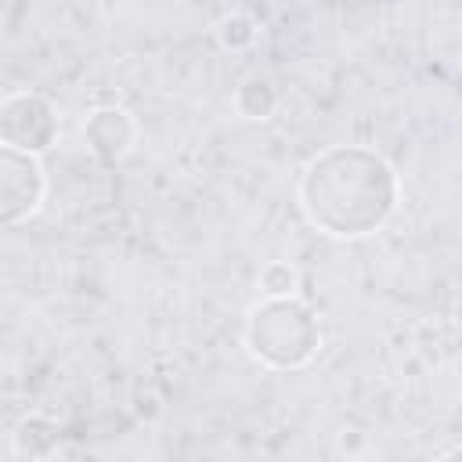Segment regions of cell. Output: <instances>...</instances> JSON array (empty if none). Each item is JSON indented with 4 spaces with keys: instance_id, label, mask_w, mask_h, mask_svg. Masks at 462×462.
Masks as SVG:
<instances>
[{
    "instance_id": "obj_8",
    "label": "cell",
    "mask_w": 462,
    "mask_h": 462,
    "mask_svg": "<svg viewBox=\"0 0 462 462\" xmlns=\"http://www.w3.org/2000/svg\"><path fill=\"white\" fill-rule=\"evenodd\" d=\"M256 285L263 296H296L300 292V271L289 260H271V263H263Z\"/></svg>"
},
{
    "instance_id": "obj_7",
    "label": "cell",
    "mask_w": 462,
    "mask_h": 462,
    "mask_svg": "<svg viewBox=\"0 0 462 462\" xmlns=\"http://www.w3.org/2000/svg\"><path fill=\"white\" fill-rule=\"evenodd\" d=\"M274 108H278V94H274V87L267 79L249 76V79L238 83V90H235V112L242 119H271Z\"/></svg>"
},
{
    "instance_id": "obj_4",
    "label": "cell",
    "mask_w": 462,
    "mask_h": 462,
    "mask_svg": "<svg viewBox=\"0 0 462 462\" xmlns=\"http://www.w3.org/2000/svg\"><path fill=\"white\" fill-rule=\"evenodd\" d=\"M0 141L32 155H43L58 141L54 105L32 90H14L0 105Z\"/></svg>"
},
{
    "instance_id": "obj_6",
    "label": "cell",
    "mask_w": 462,
    "mask_h": 462,
    "mask_svg": "<svg viewBox=\"0 0 462 462\" xmlns=\"http://www.w3.org/2000/svg\"><path fill=\"white\" fill-rule=\"evenodd\" d=\"M58 440H61V433H58L54 422H47L40 415H25L18 422V430L11 433V455H18V458H51L58 451Z\"/></svg>"
},
{
    "instance_id": "obj_3",
    "label": "cell",
    "mask_w": 462,
    "mask_h": 462,
    "mask_svg": "<svg viewBox=\"0 0 462 462\" xmlns=\"http://www.w3.org/2000/svg\"><path fill=\"white\" fill-rule=\"evenodd\" d=\"M47 195V173L40 155L4 144L0 148V220L4 227H18L29 220Z\"/></svg>"
},
{
    "instance_id": "obj_2",
    "label": "cell",
    "mask_w": 462,
    "mask_h": 462,
    "mask_svg": "<svg viewBox=\"0 0 462 462\" xmlns=\"http://www.w3.org/2000/svg\"><path fill=\"white\" fill-rule=\"evenodd\" d=\"M245 350L274 372L303 368L321 346V325L300 296H263L245 318Z\"/></svg>"
},
{
    "instance_id": "obj_1",
    "label": "cell",
    "mask_w": 462,
    "mask_h": 462,
    "mask_svg": "<svg viewBox=\"0 0 462 462\" xmlns=\"http://www.w3.org/2000/svg\"><path fill=\"white\" fill-rule=\"evenodd\" d=\"M296 199L318 231L332 238H368L393 217L401 180L379 152L332 144L303 166Z\"/></svg>"
},
{
    "instance_id": "obj_9",
    "label": "cell",
    "mask_w": 462,
    "mask_h": 462,
    "mask_svg": "<svg viewBox=\"0 0 462 462\" xmlns=\"http://www.w3.org/2000/svg\"><path fill=\"white\" fill-rule=\"evenodd\" d=\"M217 36H220V43H224L227 51H249L260 32H256V22H253L249 14H231V18L220 22Z\"/></svg>"
},
{
    "instance_id": "obj_10",
    "label": "cell",
    "mask_w": 462,
    "mask_h": 462,
    "mask_svg": "<svg viewBox=\"0 0 462 462\" xmlns=\"http://www.w3.org/2000/svg\"><path fill=\"white\" fill-rule=\"evenodd\" d=\"M440 455H462V444H458V448H448V451H440Z\"/></svg>"
},
{
    "instance_id": "obj_5",
    "label": "cell",
    "mask_w": 462,
    "mask_h": 462,
    "mask_svg": "<svg viewBox=\"0 0 462 462\" xmlns=\"http://www.w3.org/2000/svg\"><path fill=\"white\" fill-rule=\"evenodd\" d=\"M83 137L90 144V152L101 159V162H119L134 141H137V123L126 108L119 105H105V108H94L83 123Z\"/></svg>"
}]
</instances>
